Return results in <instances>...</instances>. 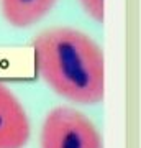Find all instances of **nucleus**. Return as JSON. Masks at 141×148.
<instances>
[{"label":"nucleus","mask_w":141,"mask_h":148,"mask_svg":"<svg viewBox=\"0 0 141 148\" xmlns=\"http://www.w3.org/2000/svg\"><path fill=\"white\" fill-rule=\"evenodd\" d=\"M31 137V122L20 99L0 81V148H25Z\"/></svg>","instance_id":"3"},{"label":"nucleus","mask_w":141,"mask_h":148,"mask_svg":"<svg viewBox=\"0 0 141 148\" xmlns=\"http://www.w3.org/2000/svg\"><path fill=\"white\" fill-rule=\"evenodd\" d=\"M82 10L97 23L105 21V0H79Z\"/></svg>","instance_id":"5"},{"label":"nucleus","mask_w":141,"mask_h":148,"mask_svg":"<svg viewBox=\"0 0 141 148\" xmlns=\"http://www.w3.org/2000/svg\"><path fill=\"white\" fill-rule=\"evenodd\" d=\"M58 0H0L2 16L15 28H28L41 21Z\"/></svg>","instance_id":"4"},{"label":"nucleus","mask_w":141,"mask_h":148,"mask_svg":"<svg viewBox=\"0 0 141 148\" xmlns=\"http://www.w3.org/2000/svg\"><path fill=\"white\" fill-rule=\"evenodd\" d=\"M36 71L71 104L97 106L105 97V56L87 33L67 25L40 32L31 43Z\"/></svg>","instance_id":"1"},{"label":"nucleus","mask_w":141,"mask_h":148,"mask_svg":"<svg viewBox=\"0 0 141 148\" xmlns=\"http://www.w3.org/2000/svg\"><path fill=\"white\" fill-rule=\"evenodd\" d=\"M40 148H104V142L85 114L69 106H58L43 120Z\"/></svg>","instance_id":"2"}]
</instances>
